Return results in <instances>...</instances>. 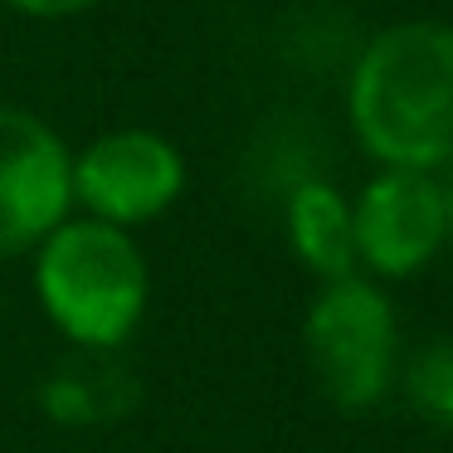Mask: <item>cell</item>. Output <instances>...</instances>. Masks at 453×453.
<instances>
[{"label": "cell", "mask_w": 453, "mask_h": 453, "mask_svg": "<svg viewBox=\"0 0 453 453\" xmlns=\"http://www.w3.org/2000/svg\"><path fill=\"white\" fill-rule=\"evenodd\" d=\"M346 112L375 161L439 171L453 161V25L404 20L361 50Z\"/></svg>", "instance_id": "obj_1"}, {"label": "cell", "mask_w": 453, "mask_h": 453, "mask_svg": "<svg viewBox=\"0 0 453 453\" xmlns=\"http://www.w3.org/2000/svg\"><path fill=\"white\" fill-rule=\"evenodd\" d=\"M35 283L44 312L83 346H118L147 307V264L137 244L103 219H73L44 234Z\"/></svg>", "instance_id": "obj_2"}, {"label": "cell", "mask_w": 453, "mask_h": 453, "mask_svg": "<svg viewBox=\"0 0 453 453\" xmlns=\"http://www.w3.org/2000/svg\"><path fill=\"white\" fill-rule=\"evenodd\" d=\"M307 361L336 410H371L390 385L395 317L361 278H336L307 312Z\"/></svg>", "instance_id": "obj_3"}, {"label": "cell", "mask_w": 453, "mask_h": 453, "mask_svg": "<svg viewBox=\"0 0 453 453\" xmlns=\"http://www.w3.org/2000/svg\"><path fill=\"white\" fill-rule=\"evenodd\" d=\"M69 186L73 200H83L93 210V219L127 229L142 225V219H157L180 196L186 161L166 137H157L147 127H127V132H108L83 157H73Z\"/></svg>", "instance_id": "obj_4"}, {"label": "cell", "mask_w": 453, "mask_h": 453, "mask_svg": "<svg viewBox=\"0 0 453 453\" xmlns=\"http://www.w3.org/2000/svg\"><path fill=\"white\" fill-rule=\"evenodd\" d=\"M69 147L25 108H0V254L44 244L73 200Z\"/></svg>", "instance_id": "obj_5"}, {"label": "cell", "mask_w": 453, "mask_h": 453, "mask_svg": "<svg viewBox=\"0 0 453 453\" xmlns=\"http://www.w3.org/2000/svg\"><path fill=\"white\" fill-rule=\"evenodd\" d=\"M351 225H356V258H365L375 273L390 278L414 273L449 239V229H443V186L434 180V171L385 166L351 205Z\"/></svg>", "instance_id": "obj_6"}, {"label": "cell", "mask_w": 453, "mask_h": 453, "mask_svg": "<svg viewBox=\"0 0 453 453\" xmlns=\"http://www.w3.org/2000/svg\"><path fill=\"white\" fill-rule=\"evenodd\" d=\"M288 239H293L297 258L322 278H351L356 268V225L351 205L342 200V190H332L326 180H303L288 196Z\"/></svg>", "instance_id": "obj_7"}, {"label": "cell", "mask_w": 453, "mask_h": 453, "mask_svg": "<svg viewBox=\"0 0 453 453\" xmlns=\"http://www.w3.org/2000/svg\"><path fill=\"white\" fill-rule=\"evenodd\" d=\"M410 404L439 429H453V342L429 346L410 365Z\"/></svg>", "instance_id": "obj_8"}, {"label": "cell", "mask_w": 453, "mask_h": 453, "mask_svg": "<svg viewBox=\"0 0 453 453\" xmlns=\"http://www.w3.org/2000/svg\"><path fill=\"white\" fill-rule=\"evenodd\" d=\"M5 5L20 15H35V20H69V15H83L98 0H5Z\"/></svg>", "instance_id": "obj_9"}, {"label": "cell", "mask_w": 453, "mask_h": 453, "mask_svg": "<svg viewBox=\"0 0 453 453\" xmlns=\"http://www.w3.org/2000/svg\"><path fill=\"white\" fill-rule=\"evenodd\" d=\"M443 229L453 234V186H443Z\"/></svg>", "instance_id": "obj_10"}]
</instances>
